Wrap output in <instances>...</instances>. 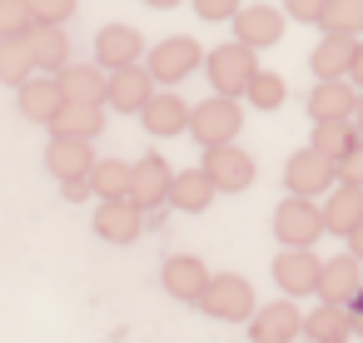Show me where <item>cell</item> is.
<instances>
[{"instance_id": "cell-3", "label": "cell", "mask_w": 363, "mask_h": 343, "mask_svg": "<svg viewBox=\"0 0 363 343\" xmlns=\"http://www.w3.org/2000/svg\"><path fill=\"white\" fill-rule=\"evenodd\" d=\"M239 130H244V110H239V100H229V95H214V100L194 105V120H189V135H194V145H204V150H219V145H234V140H239Z\"/></svg>"}, {"instance_id": "cell-14", "label": "cell", "mask_w": 363, "mask_h": 343, "mask_svg": "<svg viewBox=\"0 0 363 343\" xmlns=\"http://www.w3.org/2000/svg\"><path fill=\"white\" fill-rule=\"evenodd\" d=\"M358 288H363V259H353V254L323 259V274H318V298L323 303H353Z\"/></svg>"}, {"instance_id": "cell-24", "label": "cell", "mask_w": 363, "mask_h": 343, "mask_svg": "<svg viewBox=\"0 0 363 343\" xmlns=\"http://www.w3.org/2000/svg\"><path fill=\"white\" fill-rule=\"evenodd\" d=\"M60 85H65V100H75V105H105L110 70L105 65H65L60 70Z\"/></svg>"}, {"instance_id": "cell-21", "label": "cell", "mask_w": 363, "mask_h": 343, "mask_svg": "<svg viewBox=\"0 0 363 343\" xmlns=\"http://www.w3.org/2000/svg\"><path fill=\"white\" fill-rule=\"evenodd\" d=\"M353 105H358V85L348 80H313L308 90V120H353Z\"/></svg>"}, {"instance_id": "cell-4", "label": "cell", "mask_w": 363, "mask_h": 343, "mask_svg": "<svg viewBox=\"0 0 363 343\" xmlns=\"http://www.w3.org/2000/svg\"><path fill=\"white\" fill-rule=\"evenodd\" d=\"M204 60H209V55L199 50V40H194V35H169V40H155V50L145 55V65H150V75H155L160 85H179V80H189Z\"/></svg>"}, {"instance_id": "cell-13", "label": "cell", "mask_w": 363, "mask_h": 343, "mask_svg": "<svg viewBox=\"0 0 363 343\" xmlns=\"http://www.w3.org/2000/svg\"><path fill=\"white\" fill-rule=\"evenodd\" d=\"M95 164H100V159H95L90 140H75V135H50V150H45V169H50L55 179H85V174H90Z\"/></svg>"}, {"instance_id": "cell-26", "label": "cell", "mask_w": 363, "mask_h": 343, "mask_svg": "<svg viewBox=\"0 0 363 343\" xmlns=\"http://www.w3.org/2000/svg\"><path fill=\"white\" fill-rule=\"evenodd\" d=\"M358 145H363V135H358L353 120H318V125H313V150L328 154L333 164H343Z\"/></svg>"}, {"instance_id": "cell-2", "label": "cell", "mask_w": 363, "mask_h": 343, "mask_svg": "<svg viewBox=\"0 0 363 343\" xmlns=\"http://www.w3.org/2000/svg\"><path fill=\"white\" fill-rule=\"evenodd\" d=\"M323 229H328L323 209H313V199H303V194H289L274 209V239L284 249H313L323 239Z\"/></svg>"}, {"instance_id": "cell-12", "label": "cell", "mask_w": 363, "mask_h": 343, "mask_svg": "<svg viewBox=\"0 0 363 343\" xmlns=\"http://www.w3.org/2000/svg\"><path fill=\"white\" fill-rule=\"evenodd\" d=\"M145 229V209L135 199H100L95 209V234L110 239V244H135Z\"/></svg>"}, {"instance_id": "cell-1", "label": "cell", "mask_w": 363, "mask_h": 343, "mask_svg": "<svg viewBox=\"0 0 363 343\" xmlns=\"http://www.w3.org/2000/svg\"><path fill=\"white\" fill-rule=\"evenodd\" d=\"M204 70H209V85H214V95H229V100H239V95H249V85H254V75H259V60H254V45H244V40H229V45L209 50Z\"/></svg>"}, {"instance_id": "cell-29", "label": "cell", "mask_w": 363, "mask_h": 343, "mask_svg": "<svg viewBox=\"0 0 363 343\" xmlns=\"http://www.w3.org/2000/svg\"><path fill=\"white\" fill-rule=\"evenodd\" d=\"M35 55H30V45L26 40H0V85H30L35 80Z\"/></svg>"}, {"instance_id": "cell-42", "label": "cell", "mask_w": 363, "mask_h": 343, "mask_svg": "<svg viewBox=\"0 0 363 343\" xmlns=\"http://www.w3.org/2000/svg\"><path fill=\"white\" fill-rule=\"evenodd\" d=\"M145 6H155V11H174V6H184V0H145Z\"/></svg>"}, {"instance_id": "cell-16", "label": "cell", "mask_w": 363, "mask_h": 343, "mask_svg": "<svg viewBox=\"0 0 363 343\" xmlns=\"http://www.w3.org/2000/svg\"><path fill=\"white\" fill-rule=\"evenodd\" d=\"M150 50H145V40H140V30H130V26H105L100 35H95V60L105 65V70H125V65H140Z\"/></svg>"}, {"instance_id": "cell-15", "label": "cell", "mask_w": 363, "mask_h": 343, "mask_svg": "<svg viewBox=\"0 0 363 343\" xmlns=\"http://www.w3.org/2000/svg\"><path fill=\"white\" fill-rule=\"evenodd\" d=\"M284 11H274V6H244L239 16H234V40H244V45H254V50H264V45H279L284 40Z\"/></svg>"}, {"instance_id": "cell-10", "label": "cell", "mask_w": 363, "mask_h": 343, "mask_svg": "<svg viewBox=\"0 0 363 343\" xmlns=\"http://www.w3.org/2000/svg\"><path fill=\"white\" fill-rule=\"evenodd\" d=\"M318 274H323V259H318L313 249H284V254L274 259V283H279L289 298L318 293Z\"/></svg>"}, {"instance_id": "cell-33", "label": "cell", "mask_w": 363, "mask_h": 343, "mask_svg": "<svg viewBox=\"0 0 363 343\" xmlns=\"http://www.w3.org/2000/svg\"><path fill=\"white\" fill-rule=\"evenodd\" d=\"M289 100V85H284V75H274V70H259L254 75V85H249V105L254 110H279Z\"/></svg>"}, {"instance_id": "cell-5", "label": "cell", "mask_w": 363, "mask_h": 343, "mask_svg": "<svg viewBox=\"0 0 363 343\" xmlns=\"http://www.w3.org/2000/svg\"><path fill=\"white\" fill-rule=\"evenodd\" d=\"M338 179H343V174H338V164H333L328 154H318L313 145H308V150H294V154H289V164H284V184H289V194H303V199L328 194Z\"/></svg>"}, {"instance_id": "cell-23", "label": "cell", "mask_w": 363, "mask_h": 343, "mask_svg": "<svg viewBox=\"0 0 363 343\" xmlns=\"http://www.w3.org/2000/svg\"><path fill=\"white\" fill-rule=\"evenodd\" d=\"M323 219H328V234H353L358 224H363V184H348V179H338L333 189H328V199H323Z\"/></svg>"}, {"instance_id": "cell-43", "label": "cell", "mask_w": 363, "mask_h": 343, "mask_svg": "<svg viewBox=\"0 0 363 343\" xmlns=\"http://www.w3.org/2000/svg\"><path fill=\"white\" fill-rule=\"evenodd\" d=\"M353 125H358V135H363V90H358V105H353Z\"/></svg>"}, {"instance_id": "cell-36", "label": "cell", "mask_w": 363, "mask_h": 343, "mask_svg": "<svg viewBox=\"0 0 363 343\" xmlns=\"http://www.w3.org/2000/svg\"><path fill=\"white\" fill-rule=\"evenodd\" d=\"M323 6H328V0H284V16L289 21H303V26H318L323 21Z\"/></svg>"}, {"instance_id": "cell-40", "label": "cell", "mask_w": 363, "mask_h": 343, "mask_svg": "<svg viewBox=\"0 0 363 343\" xmlns=\"http://www.w3.org/2000/svg\"><path fill=\"white\" fill-rule=\"evenodd\" d=\"M348 254H353V259H363V224L348 234Z\"/></svg>"}, {"instance_id": "cell-18", "label": "cell", "mask_w": 363, "mask_h": 343, "mask_svg": "<svg viewBox=\"0 0 363 343\" xmlns=\"http://www.w3.org/2000/svg\"><path fill=\"white\" fill-rule=\"evenodd\" d=\"M60 110H65V85H60V75H35L30 85H21V120L50 125Z\"/></svg>"}, {"instance_id": "cell-9", "label": "cell", "mask_w": 363, "mask_h": 343, "mask_svg": "<svg viewBox=\"0 0 363 343\" xmlns=\"http://www.w3.org/2000/svg\"><path fill=\"white\" fill-rule=\"evenodd\" d=\"M209 269H204V259H194V254H169L164 259V269H160V283H164V293L169 298H179V303H199L204 298V288H209Z\"/></svg>"}, {"instance_id": "cell-8", "label": "cell", "mask_w": 363, "mask_h": 343, "mask_svg": "<svg viewBox=\"0 0 363 343\" xmlns=\"http://www.w3.org/2000/svg\"><path fill=\"white\" fill-rule=\"evenodd\" d=\"M150 100H155V75H150V65L110 70V95H105L110 110H120V115H145Z\"/></svg>"}, {"instance_id": "cell-34", "label": "cell", "mask_w": 363, "mask_h": 343, "mask_svg": "<svg viewBox=\"0 0 363 343\" xmlns=\"http://www.w3.org/2000/svg\"><path fill=\"white\" fill-rule=\"evenodd\" d=\"M35 11V26H65L75 16V0H30Z\"/></svg>"}, {"instance_id": "cell-17", "label": "cell", "mask_w": 363, "mask_h": 343, "mask_svg": "<svg viewBox=\"0 0 363 343\" xmlns=\"http://www.w3.org/2000/svg\"><path fill=\"white\" fill-rule=\"evenodd\" d=\"M353 55H358L353 35H323L308 50V70H313V80H348L353 75Z\"/></svg>"}, {"instance_id": "cell-20", "label": "cell", "mask_w": 363, "mask_h": 343, "mask_svg": "<svg viewBox=\"0 0 363 343\" xmlns=\"http://www.w3.org/2000/svg\"><path fill=\"white\" fill-rule=\"evenodd\" d=\"M169 189H174V169H169L160 154H145V159H135V184H130V199H135L140 209L169 204Z\"/></svg>"}, {"instance_id": "cell-35", "label": "cell", "mask_w": 363, "mask_h": 343, "mask_svg": "<svg viewBox=\"0 0 363 343\" xmlns=\"http://www.w3.org/2000/svg\"><path fill=\"white\" fill-rule=\"evenodd\" d=\"M189 6H194L199 21H214V26H219V21H234V16L244 11L239 0H189Z\"/></svg>"}, {"instance_id": "cell-31", "label": "cell", "mask_w": 363, "mask_h": 343, "mask_svg": "<svg viewBox=\"0 0 363 343\" xmlns=\"http://www.w3.org/2000/svg\"><path fill=\"white\" fill-rule=\"evenodd\" d=\"M323 35H363V0H328L323 6Z\"/></svg>"}, {"instance_id": "cell-25", "label": "cell", "mask_w": 363, "mask_h": 343, "mask_svg": "<svg viewBox=\"0 0 363 343\" xmlns=\"http://www.w3.org/2000/svg\"><path fill=\"white\" fill-rule=\"evenodd\" d=\"M26 45H30V55H35V65H40L45 75H60V70L70 65V40H65V26H35V30L26 35Z\"/></svg>"}, {"instance_id": "cell-7", "label": "cell", "mask_w": 363, "mask_h": 343, "mask_svg": "<svg viewBox=\"0 0 363 343\" xmlns=\"http://www.w3.org/2000/svg\"><path fill=\"white\" fill-rule=\"evenodd\" d=\"M199 169L214 179V189H219V194H239V189H249V184H254V154H244L239 145L204 150Z\"/></svg>"}, {"instance_id": "cell-37", "label": "cell", "mask_w": 363, "mask_h": 343, "mask_svg": "<svg viewBox=\"0 0 363 343\" xmlns=\"http://www.w3.org/2000/svg\"><path fill=\"white\" fill-rule=\"evenodd\" d=\"M95 194V184H90V174L85 179H60V199H70V204H80V199H90Z\"/></svg>"}, {"instance_id": "cell-22", "label": "cell", "mask_w": 363, "mask_h": 343, "mask_svg": "<svg viewBox=\"0 0 363 343\" xmlns=\"http://www.w3.org/2000/svg\"><path fill=\"white\" fill-rule=\"evenodd\" d=\"M303 333L313 343H348L358 328H353V308L348 303H313V313H303Z\"/></svg>"}, {"instance_id": "cell-11", "label": "cell", "mask_w": 363, "mask_h": 343, "mask_svg": "<svg viewBox=\"0 0 363 343\" xmlns=\"http://www.w3.org/2000/svg\"><path fill=\"white\" fill-rule=\"evenodd\" d=\"M298 333H303V313L294 308V298L264 303V308H254V318H249V338H254V343H294Z\"/></svg>"}, {"instance_id": "cell-39", "label": "cell", "mask_w": 363, "mask_h": 343, "mask_svg": "<svg viewBox=\"0 0 363 343\" xmlns=\"http://www.w3.org/2000/svg\"><path fill=\"white\" fill-rule=\"evenodd\" d=\"M358 90H363V40H358V55H353V75H348Z\"/></svg>"}, {"instance_id": "cell-27", "label": "cell", "mask_w": 363, "mask_h": 343, "mask_svg": "<svg viewBox=\"0 0 363 343\" xmlns=\"http://www.w3.org/2000/svg\"><path fill=\"white\" fill-rule=\"evenodd\" d=\"M214 179L204 174V169H184V174H174V189H169V204L179 209V214H204L209 204H214Z\"/></svg>"}, {"instance_id": "cell-38", "label": "cell", "mask_w": 363, "mask_h": 343, "mask_svg": "<svg viewBox=\"0 0 363 343\" xmlns=\"http://www.w3.org/2000/svg\"><path fill=\"white\" fill-rule=\"evenodd\" d=\"M338 174H343L348 184H363V145H358V150H353V154L338 164Z\"/></svg>"}, {"instance_id": "cell-32", "label": "cell", "mask_w": 363, "mask_h": 343, "mask_svg": "<svg viewBox=\"0 0 363 343\" xmlns=\"http://www.w3.org/2000/svg\"><path fill=\"white\" fill-rule=\"evenodd\" d=\"M35 30L30 0H0V40H26Z\"/></svg>"}, {"instance_id": "cell-41", "label": "cell", "mask_w": 363, "mask_h": 343, "mask_svg": "<svg viewBox=\"0 0 363 343\" xmlns=\"http://www.w3.org/2000/svg\"><path fill=\"white\" fill-rule=\"evenodd\" d=\"M348 308H353V328H358V333H363V288H358V298H353V303H348Z\"/></svg>"}, {"instance_id": "cell-6", "label": "cell", "mask_w": 363, "mask_h": 343, "mask_svg": "<svg viewBox=\"0 0 363 343\" xmlns=\"http://www.w3.org/2000/svg\"><path fill=\"white\" fill-rule=\"evenodd\" d=\"M199 308H204L209 318H224V323L254 318V288H249V279H239V274H214L209 288H204V298H199Z\"/></svg>"}, {"instance_id": "cell-28", "label": "cell", "mask_w": 363, "mask_h": 343, "mask_svg": "<svg viewBox=\"0 0 363 343\" xmlns=\"http://www.w3.org/2000/svg\"><path fill=\"white\" fill-rule=\"evenodd\" d=\"M105 130V105H75L65 100V110L50 120V135H75V140H95Z\"/></svg>"}, {"instance_id": "cell-30", "label": "cell", "mask_w": 363, "mask_h": 343, "mask_svg": "<svg viewBox=\"0 0 363 343\" xmlns=\"http://www.w3.org/2000/svg\"><path fill=\"white\" fill-rule=\"evenodd\" d=\"M90 184H95V199H130L135 164H125V159H100V164L90 169Z\"/></svg>"}, {"instance_id": "cell-19", "label": "cell", "mask_w": 363, "mask_h": 343, "mask_svg": "<svg viewBox=\"0 0 363 343\" xmlns=\"http://www.w3.org/2000/svg\"><path fill=\"white\" fill-rule=\"evenodd\" d=\"M189 120H194V110L174 95V90H164V95H155L150 105H145V115H140V125L155 135V140H174V135H189Z\"/></svg>"}]
</instances>
